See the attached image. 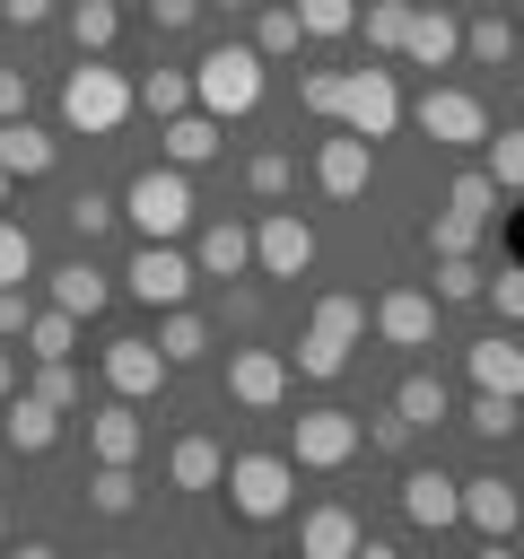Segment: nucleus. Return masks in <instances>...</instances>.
<instances>
[{
  "label": "nucleus",
  "instance_id": "obj_1",
  "mask_svg": "<svg viewBox=\"0 0 524 559\" xmlns=\"http://www.w3.org/2000/svg\"><path fill=\"white\" fill-rule=\"evenodd\" d=\"M131 114H140L131 79H122L105 52H79V70L61 79V122H70V131H87V140H105V131H122Z\"/></svg>",
  "mask_w": 524,
  "mask_h": 559
},
{
  "label": "nucleus",
  "instance_id": "obj_2",
  "mask_svg": "<svg viewBox=\"0 0 524 559\" xmlns=\"http://www.w3.org/2000/svg\"><path fill=\"white\" fill-rule=\"evenodd\" d=\"M262 52L253 44H210L201 61H192V105L201 114H218V122H236V114H253L262 105Z\"/></svg>",
  "mask_w": 524,
  "mask_h": 559
},
{
  "label": "nucleus",
  "instance_id": "obj_3",
  "mask_svg": "<svg viewBox=\"0 0 524 559\" xmlns=\"http://www.w3.org/2000/svg\"><path fill=\"white\" fill-rule=\"evenodd\" d=\"M122 218L148 236V245H175L192 227V166H140L122 183Z\"/></svg>",
  "mask_w": 524,
  "mask_h": 559
},
{
  "label": "nucleus",
  "instance_id": "obj_4",
  "mask_svg": "<svg viewBox=\"0 0 524 559\" xmlns=\"http://www.w3.org/2000/svg\"><path fill=\"white\" fill-rule=\"evenodd\" d=\"M218 480H227V507H236L245 524H271V515H288V498H297V463H288V454H236Z\"/></svg>",
  "mask_w": 524,
  "mask_h": 559
},
{
  "label": "nucleus",
  "instance_id": "obj_5",
  "mask_svg": "<svg viewBox=\"0 0 524 559\" xmlns=\"http://www.w3.org/2000/svg\"><path fill=\"white\" fill-rule=\"evenodd\" d=\"M410 122H419L437 148H480V140H489V105H480L472 87H428V96L410 105Z\"/></svg>",
  "mask_w": 524,
  "mask_h": 559
},
{
  "label": "nucleus",
  "instance_id": "obj_6",
  "mask_svg": "<svg viewBox=\"0 0 524 559\" xmlns=\"http://www.w3.org/2000/svg\"><path fill=\"white\" fill-rule=\"evenodd\" d=\"M192 280H201V271H192V253L148 245V236H140V253L122 262V288H131L140 306H157V314H166V306H183V297H192Z\"/></svg>",
  "mask_w": 524,
  "mask_h": 559
},
{
  "label": "nucleus",
  "instance_id": "obj_7",
  "mask_svg": "<svg viewBox=\"0 0 524 559\" xmlns=\"http://www.w3.org/2000/svg\"><path fill=\"white\" fill-rule=\"evenodd\" d=\"M341 122H349L358 140H393V122H402L393 70H341Z\"/></svg>",
  "mask_w": 524,
  "mask_h": 559
},
{
  "label": "nucleus",
  "instance_id": "obj_8",
  "mask_svg": "<svg viewBox=\"0 0 524 559\" xmlns=\"http://www.w3.org/2000/svg\"><path fill=\"white\" fill-rule=\"evenodd\" d=\"M349 454H358V411H297L288 463H306V472H341Z\"/></svg>",
  "mask_w": 524,
  "mask_h": 559
},
{
  "label": "nucleus",
  "instance_id": "obj_9",
  "mask_svg": "<svg viewBox=\"0 0 524 559\" xmlns=\"http://www.w3.org/2000/svg\"><path fill=\"white\" fill-rule=\"evenodd\" d=\"M306 262H314V227H306L297 210H262V218H253V271L297 280Z\"/></svg>",
  "mask_w": 524,
  "mask_h": 559
},
{
  "label": "nucleus",
  "instance_id": "obj_10",
  "mask_svg": "<svg viewBox=\"0 0 524 559\" xmlns=\"http://www.w3.org/2000/svg\"><path fill=\"white\" fill-rule=\"evenodd\" d=\"M166 376H175V367H166V349H157V341H140V332H131V341H105V384H114L122 402L166 393Z\"/></svg>",
  "mask_w": 524,
  "mask_h": 559
},
{
  "label": "nucleus",
  "instance_id": "obj_11",
  "mask_svg": "<svg viewBox=\"0 0 524 559\" xmlns=\"http://www.w3.org/2000/svg\"><path fill=\"white\" fill-rule=\"evenodd\" d=\"M463 524H472L480 542H515V524H524V498L507 489V472H472V480H463Z\"/></svg>",
  "mask_w": 524,
  "mask_h": 559
},
{
  "label": "nucleus",
  "instance_id": "obj_12",
  "mask_svg": "<svg viewBox=\"0 0 524 559\" xmlns=\"http://www.w3.org/2000/svg\"><path fill=\"white\" fill-rule=\"evenodd\" d=\"M367 323H376L393 349H428V341H437V297H428V288H384Z\"/></svg>",
  "mask_w": 524,
  "mask_h": 559
},
{
  "label": "nucleus",
  "instance_id": "obj_13",
  "mask_svg": "<svg viewBox=\"0 0 524 559\" xmlns=\"http://www.w3.org/2000/svg\"><path fill=\"white\" fill-rule=\"evenodd\" d=\"M227 393L245 411H279L288 402V358L279 349H227Z\"/></svg>",
  "mask_w": 524,
  "mask_h": 559
},
{
  "label": "nucleus",
  "instance_id": "obj_14",
  "mask_svg": "<svg viewBox=\"0 0 524 559\" xmlns=\"http://www.w3.org/2000/svg\"><path fill=\"white\" fill-rule=\"evenodd\" d=\"M367 175H376V140L341 131V140H323V148H314V183H323L332 201H358V192H367Z\"/></svg>",
  "mask_w": 524,
  "mask_h": 559
},
{
  "label": "nucleus",
  "instance_id": "obj_15",
  "mask_svg": "<svg viewBox=\"0 0 524 559\" xmlns=\"http://www.w3.org/2000/svg\"><path fill=\"white\" fill-rule=\"evenodd\" d=\"M402 515L419 524V533H445V524H463V480H445V472H402Z\"/></svg>",
  "mask_w": 524,
  "mask_h": 559
},
{
  "label": "nucleus",
  "instance_id": "obj_16",
  "mask_svg": "<svg viewBox=\"0 0 524 559\" xmlns=\"http://www.w3.org/2000/svg\"><path fill=\"white\" fill-rule=\"evenodd\" d=\"M192 271H201V280H236V271H253V227L210 218V227L192 236Z\"/></svg>",
  "mask_w": 524,
  "mask_h": 559
},
{
  "label": "nucleus",
  "instance_id": "obj_17",
  "mask_svg": "<svg viewBox=\"0 0 524 559\" xmlns=\"http://www.w3.org/2000/svg\"><path fill=\"white\" fill-rule=\"evenodd\" d=\"M140 445H148V437H140V411H131L122 393L87 411V454H96V463H140Z\"/></svg>",
  "mask_w": 524,
  "mask_h": 559
},
{
  "label": "nucleus",
  "instance_id": "obj_18",
  "mask_svg": "<svg viewBox=\"0 0 524 559\" xmlns=\"http://www.w3.org/2000/svg\"><path fill=\"white\" fill-rule=\"evenodd\" d=\"M52 157H61V140H52V131H35L26 114H9V122H0V175H9V183L52 175Z\"/></svg>",
  "mask_w": 524,
  "mask_h": 559
},
{
  "label": "nucleus",
  "instance_id": "obj_19",
  "mask_svg": "<svg viewBox=\"0 0 524 559\" xmlns=\"http://www.w3.org/2000/svg\"><path fill=\"white\" fill-rule=\"evenodd\" d=\"M166 166H210L218 157V114H201V105H183V114H166Z\"/></svg>",
  "mask_w": 524,
  "mask_h": 559
},
{
  "label": "nucleus",
  "instance_id": "obj_20",
  "mask_svg": "<svg viewBox=\"0 0 524 559\" xmlns=\"http://www.w3.org/2000/svg\"><path fill=\"white\" fill-rule=\"evenodd\" d=\"M402 52H410L419 70H445V61L463 52V26H454L445 9H410V35H402Z\"/></svg>",
  "mask_w": 524,
  "mask_h": 559
},
{
  "label": "nucleus",
  "instance_id": "obj_21",
  "mask_svg": "<svg viewBox=\"0 0 524 559\" xmlns=\"http://www.w3.org/2000/svg\"><path fill=\"white\" fill-rule=\"evenodd\" d=\"M0 437H9V454H44V445L61 437V411H52L44 393H17L9 419H0Z\"/></svg>",
  "mask_w": 524,
  "mask_h": 559
},
{
  "label": "nucleus",
  "instance_id": "obj_22",
  "mask_svg": "<svg viewBox=\"0 0 524 559\" xmlns=\"http://www.w3.org/2000/svg\"><path fill=\"white\" fill-rule=\"evenodd\" d=\"M358 533H367V524H358L349 507H314V515L297 524V550H306V559H349Z\"/></svg>",
  "mask_w": 524,
  "mask_h": 559
},
{
  "label": "nucleus",
  "instance_id": "obj_23",
  "mask_svg": "<svg viewBox=\"0 0 524 559\" xmlns=\"http://www.w3.org/2000/svg\"><path fill=\"white\" fill-rule=\"evenodd\" d=\"M472 384H480V393H515V402H524V349H515L507 332L472 341Z\"/></svg>",
  "mask_w": 524,
  "mask_h": 559
},
{
  "label": "nucleus",
  "instance_id": "obj_24",
  "mask_svg": "<svg viewBox=\"0 0 524 559\" xmlns=\"http://www.w3.org/2000/svg\"><path fill=\"white\" fill-rule=\"evenodd\" d=\"M105 297H114V280H105L96 262H61V271H52V306H61V314L87 323V314H105Z\"/></svg>",
  "mask_w": 524,
  "mask_h": 559
},
{
  "label": "nucleus",
  "instance_id": "obj_25",
  "mask_svg": "<svg viewBox=\"0 0 524 559\" xmlns=\"http://www.w3.org/2000/svg\"><path fill=\"white\" fill-rule=\"evenodd\" d=\"M218 472H227L218 437H175V454H166V480L175 489H218Z\"/></svg>",
  "mask_w": 524,
  "mask_h": 559
},
{
  "label": "nucleus",
  "instance_id": "obj_26",
  "mask_svg": "<svg viewBox=\"0 0 524 559\" xmlns=\"http://www.w3.org/2000/svg\"><path fill=\"white\" fill-rule=\"evenodd\" d=\"M314 332H323V341H341V349H358V341H367V297H349V288L314 297Z\"/></svg>",
  "mask_w": 524,
  "mask_h": 559
},
{
  "label": "nucleus",
  "instance_id": "obj_27",
  "mask_svg": "<svg viewBox=\"0 0 524 559\" xmlns=\"http://www.w3.org/2000/svg\"><path fill=\"white\" fill-rule=\"evenodd\" d=\"M157 349H166V367H192V358H210V323H201L192 306H166V323H157Z\"/></svg>",
  "mask_w": 524,
  "mask_h": 559
},
{
  "label": "nucleus",
  "instance_id": "obj_28",
  "mask_svg": "<svg viewBox=\"0 0 524 559\" xmlns=\"http://www.w3.org/2000/svg\"><path fill=\"white\" fill-rule=\"evenodd\" d=\"M26 358H70L79 349V314H61V306H44V314H26Z\"/></svg>",
  "mask_w": 524,
  "mask_h": 559
},
{
  "label": "nucleus",
  "instance_id": "obj_29",
  "mask_svg": "<svg viewBox=\"0 0 524 559\" xmlns=\"http://www.w3.org/2000/svg\"><path fill=\"white\" fill-rule=\"evenodd\" d=\"M114 35H122V9L114 0H70V44L79 52H114Z\"/></svg>",
  "mask_w": 524,
  "mask_h": 559
},
{
  "label": "nucleus",
  "instance_id": "obj_30",
  "mask_svg": "<svg viewBox=\"0 0 524 559\" xmlns=\"http://www.w3.org/2000/svg\"><path fill=\"white\" fill-rule=\"evenodd\" d=\"M393 411H402L410 428H437V419H454V402H445V384H437V376H402Z\"/></svg>",
  "mask_w": 524,
  "mask_h": 559
},
{
  "label": "nucleus",
  "instance_id": "obj_31",
  "mask_svg": "<svg viewBox=\"0 0 524 559\" xmlns=\"http://www.w3.org/2000/svg\"><path fill=\"white\" fill-rule=\"evenodd\" d=\"M87 507H96V515H131V507H140L131 463H96V472H87Z\"/></svg>",
  "mask_w": 524,
  "mask_h": 559
},
{
  "label": "nucleus",
  "instance_id": "obj_32",
  "mask_svg": "<svg viewBox=\"0 0 524 559\" xmlns=\"http://www.w3.org/2000/svg\"><path fill=\"white\" fill-rule=\"evenodd\" d=\"M463 52H472L480 70H498V61H515V26L489 9V17H472V26H463Z\"/></svg>",
  "mask_w": 524,
  "mask_h": 559
},
{
  "label": "nucleus",
  "instance_id": "obj_33",
  "mask_svg": "<svg viewBox=\"0 0 524 559\" xmlns=\"http://www.w3.org/2000/svg\"><path fill=\"white\" fill-rule=\"evenodd\" d=\"M131 96H140V114H157V122H166V114H183V105H192V79H183V70H148V79H131Z\"/></svg>",
  "mask_w": 524,
  "mask_h": 559
},
{
  "label": "nucleus",
  "instance_id": "obj_34",
  "mask_svg": "<svg viewBox=\"0 0 524 559\" xmlns=\"http://www.w3.org/2000/svg\"><path fill=\"white\" fill-rule=\"evenodd\" d=\"M26 393H44V402H52L61 419H70L79 402H87V384H79V367H70V358H35V384H26Z\"/></svg>",
  "mask_w": 524,
  "mask_h": 559
},
{
  "label": "nucleus",
  "instance_id": "obj_35",
  "mask_svg": "<svg viewBox=\"0 0 524 559\" xmlns=\"http://www.w3.org/2000/svg\"><path fill=\"white\" fill-rule=\"evenodd\" d=\"M463 428L498 445V437H515V428H524V411H515V393H472V411H463Z\"/></svg>",
  "mask_w": 524,
  "mask_h": 559
},
{
  "label": "nucleus",
  "instance_id": "obj_36",
  "mask_svg": "<svg viewBox=\"0 0 524 559\" xmlns=\"http://www.w3.org/2000/svg\"><path fill=\"white\" fill-rule=\"evenodd\" d=\"M297 44H306V26H297V9H262V17H253V52H262V61H288Z\"/></svg>",
  "mask_w": 524,
  "mask_h": 559
},
{
  "label": "nucleus",
  "instance_id": "obj_37",
  "mask_svg": "<svg viewBox=\"0 0 524 559\" xmlns=\"http://www.w3.org/2000/svg\"><path fill=\"white\" fill-rule=\"evenodd\" d=\"M480 280H489V271H480L472 253H437V306H472Z\"/></svg>",
  "mask_w": 524,
  "mask_h": 559
},
{
  "label": "nucleus",
  "instance_id": "obj_38",
  "mask_svg": "<svg viewBox=\"0 0 524 559\" xmlns=\"http://www.w3.org/2000/svg\"><path fill=\"white\" fill-rule=\"evenodd\" d=\"M358 26H367V44H376V52H402V35H410V0H367V17H358Z\"/></svg>",
  "mask_w": 524,
  "mask_h": 559
},
{
  "label": "nucleus",
  "instance_id": "obj_39",
  "mask_svg": "<svg viewBox=\"0 0 524 559\" xmlns=\"http://www.w3.org/2000/svg\"><path fill=\"white\" fill-rule=\"evenodd\" d=\"M498 201H507V192L489 183V166H472V175H454V192H445V210H463V218H480V227H489V210H498Z\"/></svg>",
  "mask_w": 524,
  "mask_h": 559
},
{
  "label": "nucleus",
  "instance_id": "obj_40",
  "mask_svg": "<svg viewBox=\"0 0 524 559\" xmlns=\"http://www.w3.org/2000/svg\"><path fill=\"white\" fill-rule=\"evenodd\" d=\"M297 26H306L314 44H332V35L358 26V0H297Z\"/></svg>",
  "mask_w": 524,
  "mask_h": 559
},
{
  "label": "nucleus",
  "instance_id": "obj_41",
  "mask_svg": "<svg viewBox=\"0 0 524 559\" xmlns=\"http://www.w3.org/2000/svg\"><path fill=\"white\" fill-rule=\"evenodd\" d=\"M489 183L498 192H524V122L515 131H489Z\"/></svg>",
  "mask_w": 524,
  "mask_h": 559
},
{
  "label": "nucleus",
  "instance_id": "obj_42",
  "mask_svg": "<svg viewBox=\"0 0 524 559\" xmlns=\"http://www.w3.org/2000/svg\"><path fill=\"white\" fill-rule=\"evenodd\" d=\"M341 367H349V349H341V341H323V332L306 323V341H297V376H314V384H332Z\"/></svg>",
  "mask_w": 524,
  "mask_h": 559
},
{
  "label": "nucleus",
  "instance_id": "obj_43",
  "mask_svg": "<svg viewBox=\"0 0 524 559\" xmlns=\"http://www.w3.org/2000/svg\"><path fill=\"white\" fill-rule=\"evenodd\" d=\"M480 297H489V314H498V323H524V262L489 271V280H480Z\"/></svg>",
  "mask_w": 524,
  "mask_h": 559
},
{
  "label": "nucleus",
  "instance_id": "obj_44",
  "mask_svg": "<svg viewBox=\"0 0 524 559\" xmlns=\"http://www.w3.org/2000/svg\"><path fill=\"white\" fill-rule=\"evenodd\" d=\"M61 218H70V236H87V245H96V236H105V227L122 218V201H105V192H79V201H70Z\"/></svg>",
  "mask_w": 524,
  "mask_h": 559
},
{
  "label": "nucleus",
  "instance_id": "obj_45",
  "mask_svg": "<svg viewBox=\"0 0 524 559\" xmlns=\"http://www.w3.org/2000/svg\"><path fill=\"white\" fill-rule=\"evenodd\" d=\"M472 245H480V218H463V210L428 218V253H472Z\"/></svg>",
  "mask_w": 524,
  "mask_h": 559
},
{
  "label": "nucleus",
  "instance_id": "obj_46",
  "mask_svg": "<svg viewBox=\"0 0 524 559\" xmlns=\"http://www.w3.org/2000/svg\"><path fill=\"white\" fill-rule=\"evenodd\" d=\"M26 271H35V236H26V227H9V218H0V288H17V280H26Z\"/></svg>",
  "mask_w": 524,
  "mask_h": 559
},
{
  "label": "nucleus",
  "instance_id": "obj_47",
  "mask_svg": "<svg viewBox=\"0 0 524 559\" xmlns=\"http://www.w3.org/2000/svg\"><path fill=\"white\" fill-rule=\"evenodd\" d=\"M297 105H306L314 122H341V70H314V79L297 87Z\"/></svg>",
  "mask_w": 524,
  "mask_h": 559
},
{
  "label": "nucleus",
  "instance_id": "obj_48",
  "mask_svg": "<svg viewBox=\"0 0 524 559\" xmlns=\"http://www.w3.org/2000/svg\"><path fill=\"white\" fill-rule=\"evenodd\" d=\"M288 175H297V166H288V148H262V157L245 166V183H253L262 201H279V192H288Z\"/></svg>",
  "mask_w": 524,
  "mask_h": 559
},
{
  "label": "nucleus",
  "instance_id": "obj_49",
  "mask_svg": "<svg viewBox=\"0 0 524 559\" xmlns=\"http://www.w3.org/2000/svg\"><path fill=\"white\" fill-rule=\"evenodd\" d=\"M358 445H376V454H402V445H410V419H402V411H384V419H367V428H358Z\"/></svg>",
  "mask_w": 524,
  "mask_h": 559
},
{
  "label": "nucleus",
  "instance_id": "obj_50",
  "mask_svg": "<svg viewBox=\"0 0 524 559\" xmlns=\"http://www.w3.org/2000/svg\"><path fill=\"white\" fill-rule=\"evenodd\" d=\"M26 314H35V306H26V280H17V288H0V341H17V332H26Z\"/></svg>",
  "mask_w": 524,
  "mask_h": 559
},
{
  "label": "nucleus",
  "instance_id": "obj_51",
  "mask_svg": "<svg viewBox=\"0 0 524 559\" xmlns=\"http://www.w3.org/2000/svg\"><path fill=\"white\" fill-rule=\"evenodd\" d=\"M148 17H157V26H192V17H201V0H148Z\"/></svg>",
  "mask_w": 524,
  "mask_h": 559
},
{
  "label": "nucleus",
  "instance_id": "obj_52",
  "mask_svg": "<svg viewBox=\"0 0 524 559\" xmlns=\"http://www.w3.org/2000/svg\"><path fill=\"white\" fill-rule=\"evenodd\" d=\"M26 114V70H0V122Z\"/></svg>",
  "mask_w": 524,
  "mask_h": 559
},
{
  "label": "nucleus",
  "instance_id": "obj_53",
  "mask_svg": "<svg viewBox=\"0 0 524 559\" xmlns=\"http://www.w3.org/2000/svg\"><path fill=\"white\" fill-rule=\"evenodd\" d=\"M0 9H9V26H44L52 17V0H0Z\"/></svg>",
  "mask_w": 524,
  "mask_h": 559
},
{
  "label": "nucleus",
  "instance_id": "obj_54",
  "mask_svg": "<svg viewBox=\"0 0 524 559\" xmlns=\"http://www.w3.org/2000/svg\"><path fill=\"white\" fill-rule=\"evenodd\" d=\"M9 384H17V358H9V349H0V402H9Z\"/></svg>",
  "mask_w": 524,
  "mask_h": 559
},
{
  "label": "nucleus",
  "instance_id": "obj_55",
  "mask_svg": "<svg viewBox=\"0 0 524 559\" xmlns=\"http://www.w3.org/2000/svg\"><path fill=\"white\" fill-rule=\"evenodd\" d=\"M218 9H253V0H218Z\"/></svg>",
  "mask_w": 524,
  "mask_h": 559
},
{
  "label": "nucleus",
  "instance_id": "obj_56",
  "mask_svg": "<svg viewBox=\"0 0 524 559\" xmlns=\"http://www.w3.org/2000/svg\"><path fill=\"white\" fill-rule=\"evenodd\" d=\"M0 542H9V507H0Z\"/></svg>",
  "mask_w": 524,
  "mask_h": 559
},
{
  "label": "nucleus",
  "instance_id": "obj_57",
  "mask_svg": "<svg viewBox=\"0 0 524 559\" xmlns=\"http://www.w3.org/2000/svg\"><path fill=\"white\" fill-rule=\"evenodd\" d=\"M0 201H9V175H0Z\"/></svg>",
  "mask_w": 524,
  "mask_h": 559
},
{
  "label": "nucleus",
  "instance_id": "obj_58",
  "mask_svg": "<svg viewBox=\"0 0 524 559\" xmlns=\"http://www.w3.org/2000/svg\"><path fill=\"white\" fill-rule=\"evenodd\" d=\"M515 52H524V35H515Z\"/></svg>",
  "mask_w": 524,
  "mask_h": 559
}]
</instances>
